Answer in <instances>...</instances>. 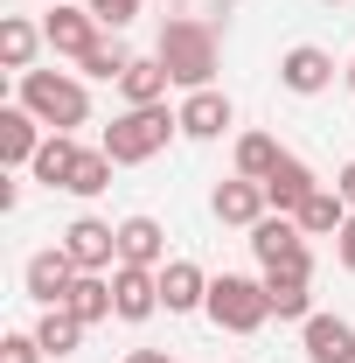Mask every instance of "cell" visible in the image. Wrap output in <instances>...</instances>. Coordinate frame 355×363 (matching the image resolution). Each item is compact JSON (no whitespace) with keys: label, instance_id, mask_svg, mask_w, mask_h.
<instances>
[{"label":"cell","instance_id":"cell-1","mask_svg":"<svg viewBox=\"0 0 355 363\" xmlns=\"http://www.w3.org/2000/svg\"><path fill=\"white\" fill-rule=\"evenodd\" d=\"M153 56L168 63V77H175L181 91H209V77H216V63H223L216 21H195V14H175V21L161 28Z\"/></svg>","mask_w":355,"mask_h":363},{"label":"cell","instance_id":"cell-2","mask_svg":"<svg viewBox=\"0 0 355 363\" xmlns=\"http://www.w3.org/2000/svg\"><path fill=\"white\" fill-rule=\"evenodd\" d=\"M14 105H28L49 133H70V126H84V119H91V91H84V77H63V70H21Z\"/></svg>","mask_w":355,"mask_h":363},{"label":"cell","instance_id":"cell-3","mask_svg":"<svg viewBox=\"0 0 355 363\" xmlns=\"http://www.w3.org/2000/svg\"><path fill=\"white\" fill-rule=\"evenodd\" d=\"M175 133H181V112H168V105H126V112L105 126V154H112L119 168H139V161H153Z\"/></svg>","mask_w":355,"mask_h":363},{"label":"cell","instance_id":"cell-4","mask_svg":"<svg viewBox=\"0 0 355 363\" xmlns=\"http://www.w3.org/2000/svg\"><path fill=\"white\" fill-rule=\"evenodd\" d=\"M202 315L216 321V328H230V335H258L272 321V301H265V279H244V272H223V279H209V308Z\"/></svg>","mask_w":355,"mask_h":363},{"label":"cell","instance_id":"cell-5","mask_svg":"<svg viewBox=\"0 0 355 363\" xmlns=\"http://www.w3.org/2000/svg\"><path fill=\"white\" fill-rule=\"evenodd\" d=\"M251 252H258V266L265 272H286V279H313V252H307V230L300 217H258L251 224Z\"/></svg>","mask_w":355,"mask_h":363},{"label":"cell","instance_id":"cell-6","mask_svg":"<svg viewBox=\"0 0 355 363\" xmlns=\"http://www.w3.org/2000/svg\"><path fill=\"white\" fill-rule=\"evenodd\" d=\"M42 43L56 49V56H91V49L105 43V21L91 14V7H70V0H56L42 14Z\"/></svg>","mask_w":355,"mask_h":363},{"label":"cell","instance_id":"cell-7","mask_svg":"<svg viewBox=\"0 0 355 363\" xmlns=\"http://www.w3.org/2000/svg\"><path fill=\"white\" fill-rule=\"evenodd\" d=\"M49 126L28 112V105H0V168L7 175H21V168H35V154H42Z\"/></svg>","mask_w":355,"mask_h":363},{"label":"cell","instance_id":"cell-8","mask_svg":"<svg viewBox=\"0 0 355 363\" xmlns=\"http://www.w3.org/2000/svg\"><path fill=\"white\" fill-rule=\"evenodd\" d=\"M56 245L77 259V272H112L119 266V224H105V217H77Z\"/></svg>","mask_w":355,"mask_h":363},{"label":"cell","instance_id":"cell-9","mask_svg":"<svg viewBox=\"0 0 355 363\" xmlns=\"http://www.w3.org/2000/svg\"><path fill=\"white\" fill-rule=\"evenodd\" d=\"M21 286H28V301H42V308H63V294L77 286V259H70L63 245H49V252H35V259L21 266Z\"/></svg>","mask_w":355,"mask_h":363},{"label":"cell","instance_id":"cell-10","mask_svg":"<svg viewBox=\"0 0 355 363\" xmlns=\"http://www.w3.org/2000/svg\"><path fill=\"white\" fill-rule=\"evenodd\" d=\"M279 84L293 91V98H320V91L334 84V56L320 43H293L286 56H279Z\"/></svg>","mask_w":355,"mask_h":363},{"label":"cell","instance_id":"cell-11","mask_svg":"<svg viewBox=\"0 0 355 363\" xmlns=\"http://www.w3.org/2000/svg\"><path fill=\"white\" fill-rule=\"evenodd\" d=\"M112 301H119V321H153L161 315V272L153 266H112Z\"/></svg>","mask_w":355,"mask_h":363},{"label":"cell","instance_id":"cell-12","mask_svg":"<svg viewBox=\"0 0 355 363\" xmlns=\"http://www.w3.org/2000/svg\"><path fill=\"white\" fill-rule=\"evenodd\" d=\"M209 210H216V224H237V230H251L258 217H272V196H265V182H244V175H230V182H216Z\"/></svg>","mask_w":355,"mask_h":363},{"label":"cell","instance_id":"cell-13","mask_svg":"<svg viewBox=\"0 0 355 363\" xmlns=\"http://www.w3.org/2000/svg\"><path fill=\"white\" fill-rule=\"evenodd\" d=\"M175 112H181V133H188V140H223L230 126H237V105H230L216 84H209V91H188Z\"/></svg>","mask_w":355,"mask_h":363},{"label":"cell","instance_id":"cell-14","mask_svg":"<svg viewBox=\"0 0 355 363\" xmlns=\"http://www.w3.org/2000/svg\"><path fill=\"white\" fill-rule=\"evenodd\" d=\"M300 350H307V363H355V321L307 315L300 321Z\"/></svg>","mask_w":355,"mask_h":363},{"label":"cell","instance_id":"cell-15","mask_svg":"<svg viewBox=\"0 0 355 363\" xmlns=\"http://www.w3.org/2000/svg\"><path fill=\"white\" fill-rule=\"evenodd\" d=\"M161 308H168V315L209 308V272L195 266V259H168V266H161Z\"/></svg>","mask_w":355,"mask_h":363},{"label":"cell","instance_id":"cell-16","mask_svg":"<svg viewBox=\"0 0 355 363\" xmlns=\"http://www.w3.org/2000/svg\"><path fill=\"white\" fill-rule=\"evenodd\" d=\"M313 189H320V175H313L300 154H279V168L265 175V196H272V210H279V217H300V203H307Z\"/></svg>","mask_w":355,"mask_h":363},{"label":"cell","instance_id":"cell-17","mask_svg":"<svg viewBox=\"0 0 355 363\" xmlns=\"http://www.w3.org/2000/svg\"><path fill=\"white\" fill-rule=\"evenodd\" d=\"M119 266H168V230H161V217H126L119 224Z\"/></svg>","mask_w":355,"mask_h":363},{"label":"cell","instance_id":"cell-18","mask_svg":"<svg viewBox=\"0 0 355 363\" xmlns=\"http://www.w3.org/2000/svg\"><path fill=\"white\" fill-rule=\"evenodd\" d=\"M63 308L84 321V328L112 321V315H119V301H112V272H77V286L63 294Z\"/></svg>","mask_w":355,"mask_h":363},{"label":"cell","instance_id":"cell-19","mask_svg":"<svg viewBox=\"0 0 355 363\" xmlns=\"http://www.w3.org/2000/svg\"><path fill=\"white\" fill-rule=\"evenodd\" d=\"M342 224H349V196L334 182H320L307 203H300V230L307 238H342Z\"/></svg>","mask_w":355,"mask_h":363},{"label":"cell","instance_id":"cell-20","mask_svg":"<svg viewBox=\"0 0 355 363\" xmlns=\"http://www.w3.org/2000/svg\"><path fill=\"white\" fill-rule=\"evenodd\" d=\"M35 49H49L42 43V28L28 21V14H0V63L21 77V70H35Z\"/></svg>","mask_w":355,"mask_h":363},{"label":"cell","instance_id":"cell-21","mask_svg":"<svg viewBox=\"0 0 355 363\" xmlns=\"http://www.w3.org/2000/svg\"><path fill=\"white\" fill-rule=\"evenodd\" d=\"M168 84H175V77H168L161 56H133V70L119 77V98H126V105H168Z\"/></svg>","mask_w":355,"mask_h":363},{"label":"cell","instance_id":"cell-22","mask_svg":"<svg viewBox=\"0 0 355 363\" xmlns=\"http://www.w3.org/2000/svg\"><path fill=\"white\" fill-rule=\"evenodd\" d=\"M77 161H84V147H77V140H70V133H49V140H42V154H35V168H28V175L42 182V189H63Z\"/></svg>","mask_w":355,"mask_h":363},{"label":"cell","instance_id":"cell-23","mask_svg":"<svg viewBox=\"0 0 355 363\" xmlns=\"http://www.w3.org/2000/svg\"><path fill=\"white\" fill-rule=\"evenodd\" d=\"M265 301L279 321H307L313 315V279H286V272H265Z\"/></svg>","mask_w":355,"mask_h":363},{"label":"cell","instance_id":"cell-24","mask_svg":"<svg viewBox=\"0 0 355 363\" xmlns=\"http://www.w3.org/2000/svg\"><path fill=\"white\" fill-rule=\"evenodd\" d=\"M35 342H42L49 357H77V342H84V321L70 315V308H42V321H35Z\"/></svg>","mask_w":355,"mask_h":363},{"label":"cell","instance_id":"cell-25","mask_svg":"<svg viewBox=\"0 0 355 363\" xmlns=\"http://www.w3.org/2000/svg\"><path fill=\"white\" fill-rule=\"evenodd\" d=\"M279 154H286V147H279L272 133H237V175H244V182H265L272 168H279Z\"/></svg>","mask_w":355,"mask_h":363},{"label":"cell","instance_id":"cell-26","mask_svg":"<svg viewBox=\"0 0 355 363\" xmlns=\"http://www.w3.org/2000/svg\"><path fill=\"white\" fill-rule=\"evenodd\" d=\"M112 168H119V161H112V154H105V147H84V161H77V168H70V182H63V189H70V196H105V189H112Z\"/></svg>","mask_w":355,"mask_h":363},{"label":"cell","instance_id":"cell-27","mask_svg":"<svg viewBox=\"0 0 355 363\" xmlns=\"http://www.w3.org/2000/svg\"><path fill=\"white\" fill-rule=\"evenodd\" d=\"M77 70H84V77H98V84H119V77L133 70V49H126V43H98L91 56H77Z\"/></svg>","mask_w":355,"mask_h":363},{"label":"cell","instance_id":"cell-28","mask_svg":"<svg viewBox=\"0 0 355 363\" xmlns=\"http://www.w3.org/2000/svg\"><path fill=\"white\" fill-rule=\"evenodd\" d=\"M49 350L35 342V328H14V335H0V363H42Z\"/></svg>","mask_w":355,"mask_h":363},{"label":"cell","instance_id":"cell-29","mask_svg":"<svg viewBox=\"0 0 355 363\" xmlns=\"http://www.w3.org/2000/svg\"><path fill=\"white\" fill-rule=\"evenodd\" d=\"M91 14H98V21H105V28H112V35H119V28H133L139 21V0H84Z\"/></svg>","mask_w":355,"mask_h":363},{"label":"cell","instance_id":"cell-30","mask_svg":"<svg viewBox=\"0 0 355 363\" xmlns=\"http://www.w3.org/2000/svg\"><path fill=\"white\" fill-rule=\"evenodd\" d=\"M181 14H195V21H216V14H230L237 0H175Z\"/></svg>","mask_w":355,"mask_h":363},{"label":"cell","instance_id":"cell-31","mask_svg":"<svg viewBox=\"0 0 355 363\" xmlns=\"http://www.w3.org/2000/svg\"><path fill=\"white\" fill-rule=\"evenodd\" d=\"M334 259L355 272V210H349V224H342V238H334Z\"/></svg>","mask_w":355,"mask_h":363},{"label":"cell","instance_id":"cell-32","mask_svg":"<svg viewBox=\"0 0 355 363\" xmlns=\"http://www.w3.org/2000/svg\"><path fill=\"white\" fill-rule=\"evenodd\" d=\"M334 189L349 196V210H355V161H342V175H334Z\"/></svg>","mask_w":355,"mask_h":363},{"label":"cell","instance_id":"cell-33","mask_svg":"<svg viewBox=\"0 0 355 363\" xmlns=\"http://www.w3.org/2000/svg\"><path fill=\"white\" fill-rule=\"evenodd\" d=\"M126 363H168L161 350H126Z\"/></svg>","mask_w":355,"mask_h":363},{"label":"cell","instance_id":"cell-34","mask_svg":"<svg viewBox=\"0 0 355 363\" xmlns=\"http://www.w3.org/2000/svg\"><path fill=\"white\" fill-rule=\"evenodd\" d=\"M349 91H355V56H349Z\"/></svg>","mask_w":355,"mask_h":363},{"label":"cell","instance_id":"cell-35","mask_svg":"<svg viewBox=\"0 0 355 363\" xmlns=\"http://www.w3.org/2000/svg\"><path fill=\"white\" fill-rule=\"evenodd\" d=\"M327 7H349V0H327Z\"/></svg>","mask_w":355,"mask_h":363},{"label":"cell","instance_id":"cell-36","mask_svg":"<svg viewBox=\"0 0 355 363\" xmlns=\"http://www.w3.org/2000/svg\"><path fill=\"white\" fill-rule=\"evenodd\" d=\"M49 7H56V0H49Z\"/></svg>","mask_w":355,"mask_h":363}]
</instances>
